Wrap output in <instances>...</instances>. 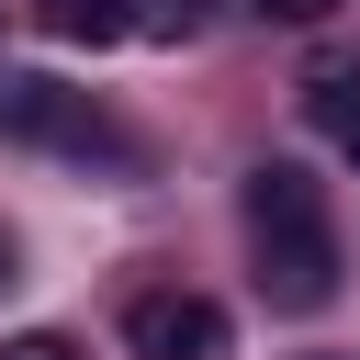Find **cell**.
<instances>
[{
	"label": "cell",
	"instance_id": "1",
	"mask_svg": "<svg viewBox=\"0 0 360 360\" xmlns=\"http://www.w3.org/2000/svg\"><path fill=\"white\" fill-rule=\"evenodd\" d=\"M248 259H259V304L270 315H326L338 304V214H326V180L292 169V158H259L248 191Z\"/></svg>",
	"mask_w": 360,
	"mask_h": 360
},
{
	"label": "cell",
	"instance_id": "2",
	"mask_svg": "<svg viewBox=\"0 0 360 360\" xmlns=\"http://www.w3.org/2000/svg\"><path fill=\"white\" fill-rule=\"evenodd\" d=\"M124 349H135V360H225V349H236V326H225V304H214V292L158 281V292H135V304H124Z\"/></svg>",
	"mask_w": 360,
	"mask_h": 360
},
{
	"label": "cell",
	"instance_id": "3",
	"mask_svg": "<svg viewBox=\"0 0 360 360\" xmlns=\"http://www.w3.org/2000/svg\"><path fill=\"white\" fill-rule=\"evenodd\" d=\"M0 135L11 146H112L101 112H90V90H68L45 68H0Z\"/></svg>",
	"mask_w": 360,
	"mask_h": 360
},
{
	"label": "cell",
	"instance_id": "4",
	"mask_svg": "<svg viewBox=\"0 0 360 360\" xmlns=\"http://www.w3.org/2000/svg\"><path fill=\"white\" fill-rule=\"evenodd\" d=\"M34 22L56 45H124L135 34V0H34Z\"/></svg>",
	"mask_w": 360,
	"mask_h": 360
},
{
	"label": "cell",
	"instance_id": "5",
	"mask_svg": "<svg viewBox=\"0 0 360 360\" xmlns=\"http://www.w3.org/2000/svg\"><path fill=\"white\" fill-rule=\"evenodd\" d=\"M304 112H315V135H338V158L360 169V68H315V79H304Z\"/></svg>",
	"mask_w": 360,
	"mask_h": 360
},
{
	"label": "cell",
	"instance_id": "6",
	"mask_svg": "<svg viewBox=\"0 0 360 360\" xmlns=\"http://www.w3.org/2000/svg\"><path fill=\"white\" fill-rule=\"evenodd\" d=\"M0 360H79V338L68 326H22V338H0Z\"/></svg>",
	"mask_w": 360,
	"mask_h": 360
},
{
	"label": "cell",
	"instance_id": "7",
	"mask_svg": "<svg viewBox=\"0 0 360 360\" xmlns=\"http://www.w3.org/2000/svg\"><path fill=\"white\" fill-rule=\"evenodd\" d=\"M248 11H259V22H326L338 0H248Z\"/></svg>",
	"mask_w": 360,
	"mask_h": 360
},
{
	"label": "cell",
	"instance_id": "8",
	"mask_svg": "<svg viewBox=\"0 0 360 360\" xmlns=\"http://www.w3.org/2000/svg\"><path fill=\"white\" fill-rule=\"evenodd\" d=\"M11 281H22V270H11V236H0V292H11Z\"/></svg>",
	"mask_w": 360,
	"mask_h": 360
}]
</instances>
